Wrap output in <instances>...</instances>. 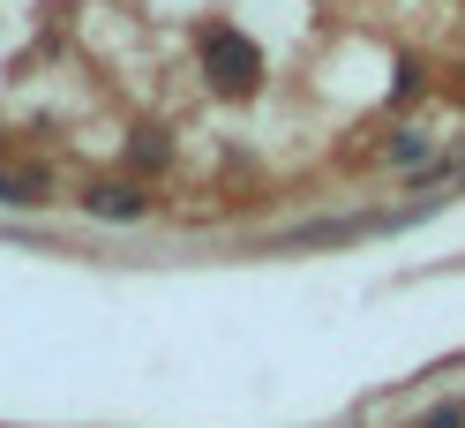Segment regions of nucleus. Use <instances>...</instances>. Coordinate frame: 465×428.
I'll return each mask as SVG.
<instances>
[{
    "label": "nucleus",
    "instance_id": "2",
    "mask_svg": "<svg viewBox=\"0 0 465 428\" xmlns=\"http://www.w3.org/2000/svg\"><path fill=\"white\" fill-rule=\"evenodd\" d=\"M83 211L105 218V225H121V218H143V211H151V195H143L135 181H98L91 195H83Z\"/></svg>",
    "mask_w": 465,
    "mask_h": 428
},
{
    "label": "nucleus",
    "instance_id": "6",
    "mask_svg": "<svg viewBox=\"0 0 465 428\" xmlns=\"http://www.w3.org/2000/svg\"><path fill=\"white\" fill-rule=\"evenodd\" d=\"M420 428H465V406H435V413H428Z\"/></svg>",
    "mask_w": 465,
    "mask_h": 428
},
{
    "label": "nucleus",
    "instance_id": "3",
    "mask_svg": "<svg viewBox=\"0 0 465 428\" xmlns=\"http://www.w3.org/2000/svg\"><path fill=\"white\" fill-rule=\"evenodd\" d=\"M0 204H15V211L45 204V174H0Z\"/></svg>",
    "mask_w": 465,
    "mask_h": 428
},
{
    "label": "nucleus",
    "instance_id": "1",
    "mask_svg": "<svg viewBox=\"0 0 465 428\" xmlns=\"http://www.w3.org/2000/svg\"><path fill=\"white\" fill-rule=\"evenodd\" d=\"M195 53H203V75H211L218 98H248L255 83H263V53L248 45V31H232V23H211V31L195 38Z\"/></svg>",
    "mask_w": 465,
    "mask_h": 428
},
{
    "label": "nucleus",
    "instance_id": "5",
    "mask_svg": "<svg viewBox=\"0 0 465 428\" xmlns=\"http://www.w3.org/2000/svg\"><path fill=\"white\" fill-rule=\"evenodd\" d=\"M135 165H143V174H158V165H165V135H135V151H128Z\"/></svg>",
    "mask_w": 465,
    "mask_h": 428
},
{
    "label": "nucleus",
    "instance_id": "4",
    "mask_svg": "<svg viewBox=\"0 0 465 428\" xmlns=\"http://www.w3.org/2000/svg\"><path fill=\"white\" fill-rule=\"evenodd\" d=\"M420 158H428V135H420V128H405V135L391 143V165H420Z\"/></svg>",
    "mask_w": 465,
    "mask_h": 428
}]
</instances>
